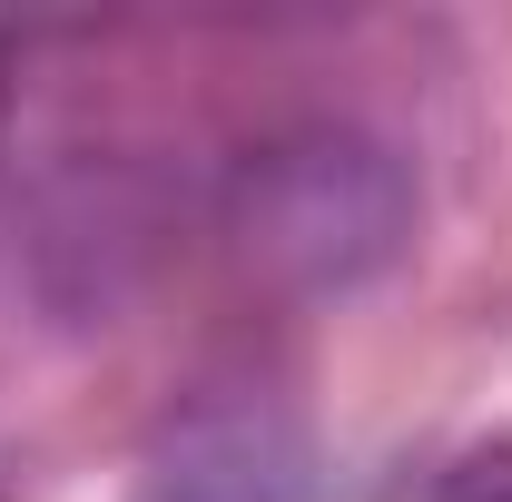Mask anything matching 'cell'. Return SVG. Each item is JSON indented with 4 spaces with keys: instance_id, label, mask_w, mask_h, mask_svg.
Masks as SVG:
<instances>
[{
    "instance_id": "obj_4",
    "label": "cell",
    "mask_w": 512,
    "mask_h": 502,
    "mask_svg": "<svg viewBox=\"0 0 512 502\" xmlns=\"http://www.w3.org/2000/svg\"><path fill=\"white\" fill-rule=\"evenodd\" d=\"M0 493H10V443H0Z\"/></svg>"
},
{
    "instance_id": "obj_3",
    "label": "cell",
    "mask_w": 512,
    "mask_h": 502,
    "mask_svg": "<svg viewBox=\"0 0 512 502\" xmlns=\"http://www.w3.org/2000/svg\"><path fill=\"white\" fill-rule=\"evenodd\" d=\"M414 502H512V434L463 443V453H453V463H444Z\"/></svg>"
},
{
    "instance_id": "obj_1",
    "label": "cell",
    "mask_w": 512,
    "mask_h": 502,
    "mask_svg": "<svg viewBox=\"0 0 512 502\" xmlns=\"http://www.w3.org/2000/svg\"><path fill=\"white\" fill-rule=\"evenodd\" d=\"M227 227L266 276L335 296V286H365L404 256L414 178L365 128H286V138L247 148V168L227 188Z\"/></svg>"
},
{
    "instance_id": "obj_2",
    "label": "cell",
    "mask_w": 512,
    "mask_h": 502,
    "mask_svg": "<svg viewBox=\"0 0 512 502\" xmlns=\"http://www.w3.org/2000/svg\"><path fill=\"white\" fill-rule=\"evenodd\" d=\"M128 502H316V443L276 404H197L158 434Z\"/></svg>"
}]
</instances>
